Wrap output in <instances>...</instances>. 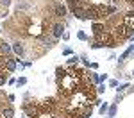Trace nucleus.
Segmentation results:
<instances>
[{"instance_id":"obj_4","label":"nucleus","mask_w":134,"mask_h":118,"mask_svg":"<svg viewBox=\"0 0 134 118\" xmlns=\"http://www.w3.org/2000/svg\"><path fill=\"white\" fill-rule=\"evenodd\" d=\"M66 13H68V9H66V5H64L63 2H55V4H54V14H55L57 18L66 16Z\"/></svg>"},{"instance_id":"obj_24","label":"nucleus","mask_w":134,"mask_h":118,"mask_svg":"<svg viewBox=\"0 0 134 118\" xmlns=\"http://www.w3.org/2000/svg\"><path fill=\"white\" fill-rule=\"evenodd\" d=\"M63 54H64V55H70V54H72V50H70V48H64V52H63Z\"/></svg>"},{"instance_id":"obj_23","label":"nucleus","mask_w":134,"mask_h":118,"mask_svg":"<svg viewBox=\"0 0 134 118\" xmlns=\"http://www.w3.org/2000/svg\"><path fill=\"white\" fill-rule=\"evenodd\" d=\"M14 98H16L14 95H7V100H9V102H14Z\"/></svg>"},{"instance_id":"obj_18","label":"nucleus","mask_w":134,"mask_h":118,"mask_svg":"<svg viewBox=\"0 0 134 118\" xmlns=\"http://www.w3.org/2000/svg\"><path fill=\"white\" fill-rule=\"evenodd\" d=\"M122 100H124V95H122V93H118V95L114 97V104H120Z\"/></svg>"},{"instance_id":"obj_8","label":"nucleus","mask_w":134,"mask_h":118,"mask_svg":"<svg viewBox=\"0 0 134 118\" xmlns=\"http://www.w3.org/2000/svg\"><path fill=\"white\" fill-rule=\"evenodd\" d=\"M31 118H57V116H55L54 113H50V111H40V109H38V113L32 115Z\"/></svg>"},{"instance_id":"obj_5","label":"nucleus","mask_w":134,"mask_h":118,"mask_svg":"<svg viewBox=\"0 0 134 118\" xmlns=\"http://www.w3.org/2000/svg\"><path fill=\"white\" fill-rule=\"evenodd\" d=\"M16 66H18V59H14V57H7V59L4 61V68H5L9 74L16 70Z\"/></svg>"},{"instance_id":"obj_22","label":"nucleus","mask_w":134,"mask_h":118,"mask_svg":"<svg viewBox=\"0 0 134 118\" xmlns=\"http://www.w3.org/2000/svg\"><path fill=\"white\" fill-rule=\"evenodd\" d=\"M91 104H93V106H100V104H102V100H100V98H95Z\"/></svg>"},{"instance_id":"obj_10","label":"nucleus","mask_w":134,"mask_h":118,"mask_svg":"<svg viewBox=\"0 0 134 118\" xmlns=\"http://www.w3.org/2000/svg\"><path fill=\"white\" fill-rule=\"evenodd\" d=\"M5 72H7L5 68L0 70V86H4V84H5V81H7V74H5Z\"/></svg>"},{"instance_id":"obj_2","label":"nucleus","mask_w":134,"mask_h":118,"mask_svg":"<svg viewBox=\"0 0 134 118\" xmlns=\"http://www.w3.org/2000/svg\"><path fill=\"white\" fill-rule=\"evenodd\" d=\"M64 23L63 21H57V23H54V25H50V29H48V32H50V36L54 38V40H59L63 34H64Z\"/></svg>"},{"instance_id":"obj_6","label":"nucleus","mask_w":134,"mask_h":118,"mask_svg":"<svg viewBox=\"0 0 134 118\" xmlns=\"http://www.w3.org/2000/svg\"><path fill=\"white\" fill-rule=\"evenodd\" d=\"M72 14L75 16V18H79V20H86V9L84 7H81V5H75V7H72Z\"/></svg>"},{"instance_id":"obj_16","label":"nucleus","mask_w":134,"mask_h":118,"mask_svg":"<svg viewBox=\"0 0 134 118\" xmlns=\"http://www.w3.org/2000/svg\"><path fill=\"white\" fill-rule=\"evenodd\" d=\"M127 88H131V86H129V82H125V84H122L120 88H116V89H118V93H122V91H125Z\"/></svg>"},{"instance_id":"obj_15","label":"nucleus","mask_w":134,"mask_h":118,"mask_svg":"<svg viewBox=\"0 0 134 118\" xmlns=\"http://www.w3.org/2000/svg\"><path fill=\"white\" fill-rule=\"evenodd\" d=\"M77 38H79V40H82V41H86V40H90V38H88V36H86V34H84L82 31H79V32H77Z\"/></svg>"},{"instance_id":"obj_21","label":"nucleus","mask_w":134,"mask_h":118,"mask_svg":"<svg viewBox=\"0 0 134 118\" xmlns=\"http://www.w3.org/2000/svg\"><path fill=\"white\" fill-rule=\"evenodd\" d=\"M109 86H111V88H118V81H109Z\"/></svg>"},{"instance_id":"obj_1","label":"nucleus","mask_w":134,"mask_h":118,"mask_svg":"<svg viewBox=\"0 0 134 118\" xmlns=\"http://www.w3.org/2000/svg\"><path fill=\"white\" fill-rule=\"evenodd\" d=\"M91 31H93L95 40H97V38H100V36L105 34V32H109V31H107V27H105V21H93Z\"/></svg>"},{"instance_id":"obj_26","label":"nucleus","mask_w":134,"mask_h":118,"mask_svg":"<svg viewBox=\"0 0 134 118\" xmlns=\"http://www.w3.org/2000/svg\"><path fill=\"white\" fill-rule=\"evenodd\" d=\"M107 118H111V116H107Z\"/></svg>"},{"instance_id":"obj_3","label":"nucleus","mask_w":134,"mask_h":118,"mask_svg":"<svg viewBox=\"0 0 134 118\" xmlns=\"http://www.w3.org/2000/svg\"><path fill=\"white\" fill-rule=\"evenodd\" d=\"M124 23L129 27V29H132V31H134V9L129 7V9L124 13Z\"/></svg>"},{"instance_id":"obj_20","label":"nucleus","mask_w":134,"mask_h":118,"mask_svg":"<svg viewBox=\"0 0 134 118\" xmlns=\"http://www.w3.org/2000/svg\"><path fill=\"white\" fill-rule=\"evenodd\" d=\"M11 4V0H0V5H4V7H7Z\"/></svg>"},{"instance_id":"obj_11","label":"nucleus","mask_w":134,"mask_h":118,"mask_svg":"<svg viewBox=\"0 0 134 118\" xmlns=\"http://www.w3.org/2000/svg\"><path fill=\"white\" fill-rule=\"evenodd\" d=\"M90 79H91L93 84H100V77H98L97 74H90Z\"/></svg>"},{"instance_id":"obj_14","label":"nucleus","mask_w":134,"mask_h":118,"mask_svg":"<svg viewBox=\"0 0 134 118\" xmlns=\"http://www.w3.org/2000/svg\"><path fill=\"white\" fill-rule=\"evenodd\" d=\"M77 61H79V57H77V55H72V57L68 59V66H73V64L77 63Z\"/></svg>"},{"instance_id":"obj_13","label":"nucleus","mask_w":134,"mask_h":118,"mask_svg":"<svg viewBox=\"0 0 134 118\" xmlns=\"http://www.w3.org/2000/svg\"><path fill=\"white\" fill-rule=\"evenodd\" d=\"M107 109H109V106H107L105 102H102V104H100V115H105V113H107Z\"/></svg>"},{"instance_id":"obj_19","label":"nucleus","mask_w":134,"mask_h":118,"mask_svg":"<svg viewBox=\"0 0 134 118\" xmlns=\"http://www.w3.org/2000/svg\"><path fill=\"white\" fill-rule=\"evenodd\" d=\"M97 91H98V93H104V91H105V86L100 82V84H98V88H97Z\"/></svg>"},{"instance_id":"obj_9","label":"nucleus","mask_w":134,"mask_h":118,"mask_svg":"<svg viewBox=\"0 0 134 118\" xmlns=\"http://www.w3.org/2000/svg\"><path fill=\"white\" fill-rule=\"evenodd\" d=\"M13 52L18 54V55H23V54H25V47H23L20 41H16L14 45H13Z\"/></svg>"},{"instance_id":"obj_12","label":"nucleus","mask_w":134,"mask_h":118,"mask_svg":"<svg viewBox=\"0 0 134 118\" xmlns=\"http://www.w3.org/2000/svg\"><path fill=\"white\" fill-rule=\"evenodd\" d=\"M116 106H118V104H113V106L107 109V113H109V116H111V118H113L114 115H116Z\"/></svg>"},{"instance_id":"obj_17","label":"nucleus","mask_w":134,"mask_h":118,"mask_svg":"<svg viewBox=\"0 0 134 118\" xmlns=\"http://www.w3.org/2000/svg\"><path fill=\"white\" fill-rule=\"evenodd\" d=\"M16 84H18V86H25V84H27V79H25V77H20V79L16 81Z\"/></svg>"},{"instance_id":"obj_27","label":"nucleus","mask_w":134,"mask_h":118,"mask_svg":"<svg viewBox=\"0 0 134 118\" xmlns=\"http://www.w3.org/2000/svg\"><path fill=\"white\" fill-rule=\"evenodd\" d=\"M0 107H2V106H0Z\"/></svg>"},{"instance_id":"obj_25","label":"nucleus","mask_w":134,"mask_h":118,"mask_svg":"<svg viewBox=\"0 0 134 118\" xmlns=\"http://www.w3.org/2000/svg\"><path fill=\"white\" fill-rule=\"evenodd\" d=\"M132 57H134V50H132Z\"/></svg>"},{"instance_id":"obj_7","label":"nucleus","mask_w":134,"mask_h":118,"mask_svg":"<svg viewBox=\"0 0 134 118\" xmlns=\"http://www.w3.org/2000/svg\"><path fill=\"white\" fill-rule=\"evenodd\" d=\"M66 74H68V70H64V68H61V66H57V68H55V82H61L63 79L66 77Z\"/></svg>"}]
</instances>
